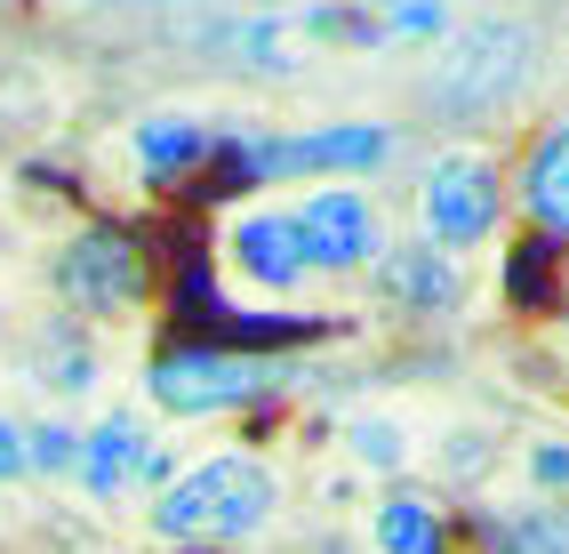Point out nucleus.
Here are the masks:
<instances>
[{
    "mask_svg": "<svg viewBox=\"0 0 569 554\" xmlns=\"http://www.w3.org/2000/svg\"><path fill=\"white\" fill-rule=\"evenodd\" d=\"M538 81V24L521 17H473L441 32V57L426 72V105L441 121H489L521 105V89Z\"/></svg>",
    "mask_w": 569,
    "mask_h": 554,
    "instance_id": "1",
    "label": "nucleus"
},
{
    "mask_svg": "<svg viewBox=\"0 0 569 554\" xmlns=\"http://www.w3.org/2000/svg\"><path fill=\"white\" fill-rule=\"evenodd\" d=\"M281 506V483L257 451H224L201 458L193 474H177L153 506V531L161 538H257Z\"/></svg>",
    "mask_w": 569,
    "mask_h": 554,
    "instance_id": "2",
    "label": "nucleus"
},
{
    "mask_svg": "<svg viewBox=\"0 0 569 554\" xmlns=\"http://www.w3.org/2000/svg\"><path fill=\"white\" fill-rule=\"evenodd\" d=\"M241 177L257 185H289V177H369L393 161V129L386 121H321V129H273V137H241L233 145Z\"/></svg>",
    "mask_w": 569,
    "mask_h": 554,
    "instance_id": "3",
    "label": "nucleus"
},
{
    "mask_svg": "<svg viewBox=\"0 0 569 554\" xmlns=\"http://www.w3.org/2000/svg\"><path fill=\"white\" fill-rule=\"evenodd\" d=\"M297 378V362H264V354H209V346H177L153 362L144 394L161 402L169 418H217V410H241V402L273 394Z\"/></svg>",
    "mask_w": 569,
    "mask_h": 554,
    "instance_id": "4",
    "label": "nucleus"
},
{
    "mask_svg": "<svg viewBox=\"0 0 569 554\" xmlns=\"http://www.w3.org/2000/svg\"><path fill=\"white\" fill-rule=\"evenodd\" d=\"M498 209H506V194H498V161H489L481 145H449V154L426 169V185H417L426 241L449 249V257L498 234Z\"/></svg>",
    "mask_w": 569,
    "mask_h": 554,
    "instance_id": "5",
    "label": "nucleus"
},
{
    "mask_svg": "<svg viewBox=\"0 0 569 554\" xmlns=\"http://www.w3.org/2000/svg\"><path fill=\"white\" fill-rule=\"evenodd\" d=\"M57 298L89 321H121L129 306H144V249L121 226H89L57 249Z\"/></svg>",
    "mask_w": 569,
    "mask_h": 554,
    "instance_id": "6",
    "label": "nucleus"
},
{
    "mask_svg": "<svg viewBox=\"0 0 569 554\" xmlns=\"http://www.w3.org/2000/svg\"><path fill=\"white\" fill-rule=\"evenodd\" d=\"M297 226V249H306L313 274H353V266H377V249H386V226H377V201L361 185H321L289 209Z\"/></svg>",
    "mask_w": 569,
    "mask_h": 554,
    "instance_id": "7",
    "label": "nucleus"
},
{
    "mask_svg": "<svg viewBox=\"0 0 569 554\" xmlns=\"http://www.w3.org/2000/svg\"><path fill=\"white\" fill-rule=\"evenodd\" d=\"M161 474H169V451L129 410H112L97 434H81V466H72V483H81L89 498H121L137 483H161Z\"/></svg>",
    "mask_w": 569,
    "mask_h": 554,
    "instance_id": "8",
    "label": "nucleus"
},
{
    "mask_svg": "<svg viewBox=\"0 0 569 554\" xmlns=\"http://www.w3.org/2000/svg\"><path fill=\"white\" fill-rule=\"evenodd\" d=\"M224 257H233V274L257 281V289H273V298H289L297 281H306V249H297V226H289V209H249L233 217V234H224Z\"/></svg>",
    "mask_w": 569,
    "mask_h": 554,
    "instance_id": "9",
    "label": "nucleus"
},
{
    "mask_svg": "<svg viewBox=\"0 0 569 554\" xmlns=\"http://www.w3.org/2000/svg\"><path fill=\"white\" fill-rule=\"evenodd\" d=\"M377 298L393 314H449L466 298V274L449 249H377Z\"/></svg>",
    "mask_w": 569,
    "mask_h": 554,
    "instance_id": "10",
    "label": "nucleus"
},
{
    "mask_svg": "<svg viewBox=\"0 0 569 554\" xmlns=\"http://www.w3.org/2000/svg\"><path fill=\"white\" fill-rule=\"evenodd\" d=\"M521 209L538 217L546 234H569V121H553L538 137V154L521 169Z\"/></svg>",
    "mask_w": 569,
    "mask_h": 554,
    "instance_id": "11",
    "label": "nucleus"
},
{
    "mask_svg": "<svg viewBox=\"0 0 569 554\" xmlns=\"http://www.w3.org/2000/svg\"><path fill=\"white\" fill-rule=\"evenodd\" d=\"M129 145H137L144 177H177V169H193L209 154V121L201 113H144L129 129Z\"/></svg>",
    "mask_w": 569,
    "mask_h": 554,
    "instance_id": "12",
    "label": "nucleus"
},
{
    "mask_svg": "<svg viewBox=\"0 0 569 554\" xmlns=\"http://www.w3.org/2000/svg\"><path fill=\"white\" fill-rule=\"evenodd\" d=\"M369 538H377V554H441V546H449L441 506L417 498V491H393L386 506H377V514H369Z\"/></svg>",
    "mask_w": 569,
    "mask_h": 554,
    "instance_id": "13",
    "label": "nucleus"
},
{
    "mask_svg": "<svg viewBox=\"0 0 569 554\" xmlns=\"http://www.w3.org/2000/svg\"><path fill=\"white\" fill-rule=\"evenodd\" d=\"M481 531L498 554H569V506L529 498V506H506V514H481Z\"/></svg>",
    "mask_w": 569,
    "mask_h": 554,
    "instance_id": "14",
    "label": "nucleus"
},
{
    "mask_svg": "<svg viewBox=\"0 0 569 554\" xmlns=\"http://www.w3.org/2000/svg\"><path fill=\"white\" fill-rule=\"evenodd\" d=\"M41 386H57V394H89V386H97V354L72 338L64 321L41 329Z\"/></svg>",
    "mask_w": 569,
    "mask_h": 554,
    "instance_id": "15",
    "label": "nucleus"
},
{
    "mask_svg": "<svg viewBox=\"0 0 569 554\" xmlns=\"http://www.w3.org/2000/svg\"><path fill=\"white\" fill-rule=\"evenodd\" d=\"M346 451H353V466H369V474H401V466H409V442H401L393 418H353V426H346Z\"/></svg>",
    "mask_w": 569,
    "mask_h": 554,
    "instance_id": "16",
    "label": "nucleus"
},
{
    "mask_svg": "<svg viewBox=\"0 0 569 554\" xmlns=\"http://www.w3.org/2000/svg\"><path fill=\"white\" fill-rule=\"evenodd\" d=\"M81 466V434L72 426H57V418H41V426H24V474H72Z\"/></svg>",
    "mask_w": 569,
    "mask_h": 554,
    "instance_id": "17",
    "label": "nucleus"
},
{
    "mask_svg": "<svg viewBox=\"0 0 569 554\" xmlns=\"http://www.w3.org/2000/svg\"><path fill=\"white\" fill-rule=\"evenodd\" d=\"M449 32V0H386L377 41H441Z\"/></svg>",
    "mask_w": 569,
    "mask_h": 554,
    "instance_id": "18",
    "label": "nucleus"
},
{
    "mask_svg": "<svg viewBox=\"0 0 569 554\" xmlns=\"http://www.w3.org/2000/svg\"><path fill=\"white\" fill-rule=\"evenodd\" d=\"M529 483L561 491V506H569V442H538V451H529Z\"/></svg>",
    "mask_w": 569,
    "mask_h": 554,
    "instance_id": "19",
    "label": "nucleus"
},
{
    "mask_svg": "<svg viewBox=\"0 0 569 554\" xmlns=\"http://www.w3.org/2000/svg\"><path fill=\"white\" fill-rule=\"evenodd\" d=\"M17 474H24V426L0 418V483H17Z\"/></svg>",
    "mask_w": 569,
    "mask_h": 554,
    "instance_id": "20",
    "label": "nucleus"
},
{
    "mask_svg": "<svg viewBox=\"0 0 569 554\" xmlns=\"http://www.w3.org/2000/svg\"><path fill=\"white\" fill-rule=\"evenodd\" d=\"M81 9H184V0H81Z\"/></svg>",
    "mask_w": 569,
    "mask_h": 554,
    "instance_id": "21",
    "label": "nucleus"
}]
</instances>
